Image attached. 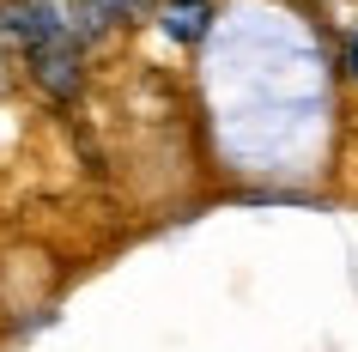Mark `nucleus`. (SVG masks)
Returning a JSON list of instances; mask_svg holds the SVG:
<instances>
[{"label": "nucleus", "instance_id": "obj_1", "mask_svg": "<svg viewBox=\"0 0 358 352\" xmlns=\"http://www.w3.org/2000/svg\"><path fill=\"white\" fill-rule=\"evenodd\" d=\"M31 67H37V79H43L55 97H73V92H79V43H73V37L37 43V49H31Z\"/></svg>", "mask_w": 358, "mask_h": 352}, {"label": "nucleus", "instance_id": "obj_2", "mask_svg": "<svg viewBox=\"0 0 358 352\" xmlns=\"http://www.w3.org/2000/svg\"><path fill=\"white\" fill-rule=\"evenodd\" d=\"M158 24H164V37H176V43H201L207 24H213V6L207 0H170L164 13H158Z\"/></svg>", "mask_w": 358, "mask_h": 352}, {"label": "nucleus", "instance_id": "obj_3", "mask_svg": "<svg viewBox=\"0 0 358 352\" xmlns=\"http://www.w3.org/2000/svg\"><path fill=\"white\" fill-rule=\"evenodd\" d=\"M85 6V19H92V31H103V24H122V19H134L146 0H79Z\"/></svg>", "mask_w": 358, "mask_h": 352}, {"label": "nucleus", "instance_id": "obj_4", "mask_svg": "<svg viewBox=\"0 0 358 352\" xmlns=\"http://www.w3.org/2000/svg\"><path fill=\"white\" fill-rule=\"evenodd\" d=\"M346 73L358 79V31H352V43H346Z\"/></svg>", "mask_w": 358, "mask_h": 352}]
</instances>
